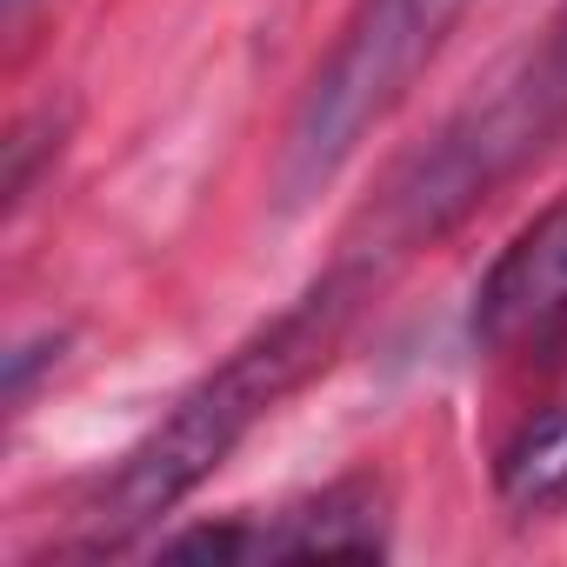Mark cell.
Returning <instances> with one entry per match:
<instances>
[{
  "label": "cell",
  "mask_w": 567,
  "mask_h": 567,
  "mask_svg": "<svg viewBox=\"0 0 567 567\" xmlns=\"http://www.w3.org/2000/svg\"><path fill=\"white\" fill-rule=\"evenodd\" d=\"M467 8L474 0H361L280 141V200L301 207L354 161V147L408 101Z\"/></svg>",
  "instance_id": "3957f363"
},
{
  "label": "cell",
  "mask_w": 567,
  "mask_h": 567,
  "mask_svg": "<svg viewBox=\"0 0 567 567\" xmlns=\"http://www.w3.org/2000/svg\"><path fill=\"white\" fill-rule=\"evenodd\" d=\"M501 494L514 507H540L554 494H567V408L527 421L507 447H501Z\"/></svg>",
  "instance_id": "8992f818"
},
{
  "label": "cell",
  "mask_w": 567,
  "mask_h": 567,
  "mask_svg": "<svg viewBox=\"0 0 567 567\" xmlns=\"http://www.w3.org/2000/svg\"><path fill=\"white\" fill-rule=\"evenodd\" d=\"M567 134V8L540 28V41L487 87V101L461 107L441 141L388 187L381 200V240L421 247L467 220L501 181H514L534 154H547Z\"/></svg>",
  "instance_id": "7a4b0ae2"
},
{
  "label": "cell",
  "mask_w": 567,
  "mask_h": 567,
  "mask_svg": "<svg viewBox=\"0 0 567 567\" xmlns=\"http://www.w3.org/2000/svg\"><path fill=\"white\" fill-rule=\"evenodd\" d=\"M388 547L381 534V494L348 481L321 501L295 507L280 527H260V560H374Z\"/></svg>",
  "instance_id": "5b68a950"
},
{
  "label": "cell",
  "mask_w": 567,
  "mask_h": 567,
  "mask_svg": "<svg viewBox=\"0 0 567 567\" xmlns=\"http://www.w3.org/2000/svg\"><path fill=\"white\" fill-rule=\"evenodd\" d=\"M348 308H354V274H328L274 328H260L247 348H234L200 388H187L174 401V414L141 447H127L121 467L94 487V501L81 514V554L121 547L134 527H147L181 494H194L254 434V421L274 414V401H288L328 361V348L348 328Z\"/></svg>",
  "instance_id": "6da1fadb"
},
{
  "label": "cell",
  "mask_w": 567,
  "mask_h": 567,
  "mask_svg": "<svg viewBox=\"0 0 567 567\" xmlns=\"http://www.w3.org/2000/svg\"><path fill=\"white\" fill-rule=\"evenodd\" d=\"M567 328V200L527 220L474 295V341L487 354L540 348Z\"/></svg>",
  "instance_id": "277c9868"
}]
</instances>
